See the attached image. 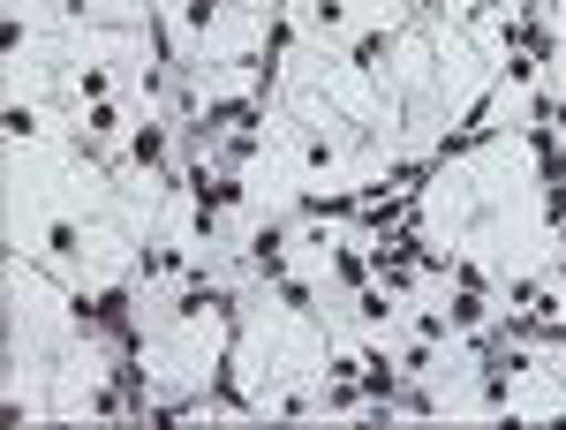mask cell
<instances>
[{
    "label": "cell",
    "instance_id": "1",
    "mask_svg": "<svg viewBox=\"0 0 566 430\" xmlns=\"http://www.w3.org/2000/svg\"><path fill=\"white\" fill-rule=\"evenodd\" d=\"M122 151H129V167L144 174H159L167 167V151H175V122H159V114H144L129 136H122Z\"/></svg>",
    "mask_w": 566,
    "mask_h": 430
},
{
    "label": "cell",
    "instance_id": "2",
    "mask_svg": "<svg viewBox=\"0 0 566 430\" xmlns=\"http://www.w3.org/2000/svg\"><path fill=\"white\" fill-rule=\"evenodd\" d=\"M250 272H258L264 287H280V280H287V227H280V219L250 234Z\"/></svg>",
    "mask_w": 566,
    "mask_h": 430
},
{
    "label": "cell",
    "instance_id": "3",
    "mask_svg": "<svg viewBox=\"0 0 566 430\" xmlns=\"http://www.w3.org/2000/svg\"><path fill=\"white\" fill-rule=\"evenodd\" d=\"M446 325L469 333V340H483V333H491V302H483V287H453V295H446Z\"/></svg>",
    "mask_w": 566,
    "mask_h": 430
},
{
    "label": "cell",
    "instance_id": "4",
    "mask_svg": "<svg viewBox=\"0 0 566 430\" xmlns=\"http://www.w3.org/2000/svg\"><path fill=\"white\" fill-rule=\"evenodd\" d=\"M175 23H181V39H205V45H212L219 31H227V0H181Z\"/></svg>",
    "mask_w": 566,
    "mask_h": 430
},
{
    "label": "cell",
    "instance_id": "5",
    "mask_svg": "<svg viewBox=\"0 0 566 430\" xmlns=\"http://www.w3.org/2000/svg\"><path fill=\"white\" fill-rule=\"evenodd\" d=\"M181 272H197L181 242H151V250H136V280H181Z\"/></svg>",
    "mask_w": 566,
    "mask_h": 430
},
{
    "label": "cell",
    "instance_id": "6",
    "mask_svg": "<svg viewBox=\"0 0 566 430\" xmlns=\"http://www.w3.org/2000/svg\"><path fill=\"white\" fill-rule=\"evenodd\" d=\"M84 250H91L84 219H69V212H61V219H45V258H53V264H76Z\"/></svg>",
    "mask_w": 566,
    "mask_h": 430
},
{
    "label": "cell",
    "instance_id": "7",
    "mask_svg": "<svg viewBox=\"0 0 566 430\" xmlns=\"http://www.w3.org/2000/svg\"><path fill=\"white\" fill-rule=\"evenodd\" d=\"M333 280H340V287H370V280H378L370 242H340V250H333Z\"/></svg>",
    "mask_w": 566,
    "mask_h": 430
},
{
    "label": "cell",
    "instance_id": "8",
    "mask_svg": "<svg viewBox=\"0 0 566 430\" xmlns=\"http://www.w3.org/2000/svg\"><path fill=\"white\" fill-rule=\"evenodd\" d=\"M69 91H76L84 106H98V98H114V69H106V61H76V69H69Z\"/></svg>",
    "mask_w": 566,
    "mask_h": 430
},
{
    "label": "cell",
    "instance_id": "9",
    "mask_svg": "<svg viewBox=\"0 0 566 430\" xmlns=\"http://www.w3.org/2000/svg\"><path fill=\"white\" fill-rule=\"evenodd\" d=\"M0 129H8V144H39V136H45V114L31 106V98H8V114H0Z\"/></svg>",
    "mask_w": 566,
    "mask_h": 430
},
{
    "label": "cell",
    "instance_id": "10",
    "mask_svg": "<svg viewBox=\"0 0 566 430\" xmlns=\"http://www.w3.org/2000/svg\"><path fill=\"white\" fill-rule=\"evenodd\" d=\"M348 23H355V0H310V31L317 39H340Z\"/></svg>",
    "mask_w": 566,
    "mask_h": 430
},
{
    "label": "cell",
    "instance_id": "11",
    "mask_svg": "<svg viewBox=\"0 0 566 430\" xmlns=\"http://www.w3.org/2000/svg\"><path fill=\"white\" fill-rule=\"evenodd\" d=\"M114 136H129V129H122V106H114V98L84 106V144H114Z\"/></svg>",
    "mask_w": 566,
    "mask_h": 430
},
{
    "label": "cell",
    "instance_id": "12",
    "mask_svg": "<svg viewBox=\"0 0 566 430\" xmlns=\"http://www.w3.org/2000/svg\"><path fill=\"white\" fill-rule=\"evenodd\" d=\"M295 159H303V174H333V167H340V144L317 129V136H303V144H295Z\"/></svg>",
    "mask_w": 566,
    "mask_h": 430
},
{
    "label": "cell",
    "instance_id": "13",
    "mask_svg": "<svg viewBox=\"0 0 566 430\" xmlns=\"http://www.w3.org/2000/svg\"><path fill=\"white\" fill-rule=\"evenodd\" d=\"M98 15H136V0H98Z\"/></svg>",
    "mask_w": 566,
    "mask_h": 430
},
{
    "label": "cell",
    "instance_id": "14",
    "mask_svg": "<svg viewBox=\"0 0 566 430\" xmlns=\"http://www.w3.org/2000/svg\"><path fill=\"white\" fill-rule=\"evenodd\" d=\"M552 242H559V250H566V212H559V219H552Z\"/></svg>",
    "mask_w": 566,
    "mask_h": 430
}]
</instances>
